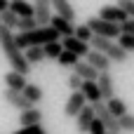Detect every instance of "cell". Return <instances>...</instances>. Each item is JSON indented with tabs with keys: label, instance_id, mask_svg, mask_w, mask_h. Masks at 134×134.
<instances>
[{
	"label": "cell",
	"instance_id": "obj_29",
	"mask_svg": "<svg viewBox=\"0 0 134 134\" xmlns=\"http://www.w3.org/2000/svg\"><path fill=\"white\" fill-rule=\"evenodd\" d=\"M12 134H47V130L42 127V122L40 125H28V127H21V130H16V132Z\"/></svg>",
	"mask_w": 134,
	"mask_h": 134
},
{
	"label": "cell",
	"instance_id": "obj_20",
	"mask_svg": "<svg viewBox=\"0 0 134 134\" xmlns=\"http://www.w3.org/2000/svg\"><path fill=\"white\" fill-rule=\"evenodd\" d=\"M9 9L19 16H35L33 2H28V0H9Z\"/></svg>",
	"mask_w": 134,
	"mask_h": 134
},
{
	"label": "cell",
	"instance_id": "obj_5",
	"mask_svg": "<svg viewBox=\"0 0 134 134\" xmlns=\"http://www.w3.org/2000/svg\"><path fill=\"white\" fill-rule=\"evenodd\" d=\"M94 106V113H97V118L106 125V130L108 132H113V134H120L122 130H120V120L108 111V106H106V101H97V104H92Z\"/></svg>",
	"mask_w": 134,
	"mask_h": 134
},
{
	"label": "cell",
	"instance_id": "obj_13",
	"mask_svg": "<svg viewBox=\"0 0 134 134\" xmlns=\"http://www.w3.org/2000/svg\"><path fill=\"white\" fill-rule=\"evenodd\" d=\"M49 26H52L61 38H66V35H75V26H73V21H68V19H64V16H59V14H52Z\"/></svg>",
	"mask_w": 134,
	"mask_h": 134
},
{
	"label": "cell",
	"instance_id": "obj_1",
	"mask_svg": "<svg viewBox=\"0 0 134 134\" xmlns=\"http://www.w3.org/2000/svg\"><path fill=\"white\" fill-rule=\"evenodd\" d=\"M0 49H2V54H5V59L9 61V66H12V71H19V73H31V64H28V59H26V54H24V49L16 45V40H14V31H9L7 26H2L0 24Z\"/></svg>",
	"mask_w": 134,
	"mask_h": 134
},
{
	"label": "cell",
	"instance_id": "obj_22",
	"mask_svg": "<svg viewBox=\"0 0 134 134\" xmlns=\"http://www.w3.org/2000/svg\"><path fill=\"white\" fill-rule=\"evenodd\" d=\"M106 106H108V111H111L115 118H122L125 113H130V111H127V104H125L122 99H118V97L108 99V101H106Z\"/></svg>",
	"mask_w": 134,
	"mask_h": 134
},
{
	"label": "cell",
	"instance_id": "obj_31",
	"mask_svg": "<svg viewBox=\"0 0 134 134\" xmlns=\"http://www.w3.org/2000/svg\"><path fill=\"white\" fill-rule=\"evenodd\" d=\"M87 134H108V130H106V125H104L99 118H94V122H92V127H90Z\"/></svg>",
	"mask_w": 134,
	"mask_h": 134
},
{
	"label": "cell",
	"instance_id": "obj_25",
	"mask_svg": "<svg viewBox=\"0 0 134 134\" xmlns=\"http://www.w3.org/2000/svg\"><path fill=\"white\" fill-rule=\"evenodd\" d=\"M57 61H59V66H64V68H73V66L80 61V57H78V54H73V52H68V49H64V52L59 54V59H57Z\"/></svg>",
	"mask_w": 134,
	"mask_h": 134
},
{
	"label": "cell",
	"instance_id": "obj_23",
	"mask_svg": "<svg viewBox=\"0 0 134 134\" xmlns=\"http://www.w3.org/2000/svg\"><path fill=\"white\" fill-rule=\"evenodd\" d=\"M24 54H26V59H28V64H31V66H35V64L45 61V49H42L40 45H35V47H28V49H24Z\"/></svg>",
	"mask_w": 134,
	"mask_h": 134
},
{
	"label": "cell",
	"instance_id": "obj_8",
	"mask_svg": "<svg viewBox=\"0 0 134 134\" xmlns=\"http://www.w3.org/2000/svg\"><path fill=\"white\" fill-rule=\"evenodd\" d=\"M97 16H101V19H106V21H113V24H122V21L130 19V14H127L120 5H104Z\"/></svg>",
	"mask_w": 134,
	"mask_h": 134
},
{
	"label": "cell",
	"instance_id": "obj_26",
	"mask_svg": "<svg viewBox=\"0 0 134 134\" xmlns=\"http://www.w3.org/2000/svg\"><path fill=\"white\" fill-rule=\"evenodd\" d=\"M118 45L130 54V52H134V35L132 33H120L118 35Z\"/></svg>",
	"mask_w": 134,
	"mask_h": 134
},
{
	"label": "cell",
	"instance_id": "obj_18",
	"mask_svg": "<svg viewBox=\"0 0 134 134\" xmlns=\"http://www.w3.org/2000/svg\"><path fill=\"white\" fill-rule=\"evenodd\" d=\"M73 73H78L82 80H97V78H99V71H97L87 59H85V61H78V64L73 66Z\"/></svg>",
	"mask_w": 134,
	"mask_h": 134
},
{
	"label": "cell",
	"instance_id": "obj_35",
	"mask_svg": "<svg viewBox=\"0 0 134 134\" xmlns=\"http://www.w3.org/2000/svg\"><path fill=\"white\" fill-rule=\"evenodd\" d=\"M108 134H113V132H108Z\"/></svg>",
	"mask_w": 134,
	"mask_h": 134
},
{
	"label": "cell",
	"instance_id": "obj_28",
	"mask_svg": "<svg viewBox=\"0 0 134 134\" xmlns=\"http://www.w3.org/2000/svg\"><path fill=\"white\" fill-rule=\"evenodd\" d=\"M92 28L87 26V24H82V26H75V38H80V40H85V42H90L92 40Z\"/></svg>",
	"mask_w": 134,
	"mask_h": 134
},
{
	"label": "cell",
	"instance_id": "obj_4",
	"mask_svg": "<svg viewBox=\"0 0 134 134\" xmlns=\"http://www.w3.org/2000/svg\"><path fill=\"white\" fill-rule=\"evenodd\" d=\"M87 26L92 28L94 35H104V38H111V40H115V38L122 33L120 24L106 21V19H101V16H90V19H87Z\"/></svg>",
	"mask_w": 134,
	"mask_h": 134
},
{
	"label": "cell",
	"instance_id": "obj_3",
	"mask_svg": "<svg viewBox=\"0 0 134 134\" xmlns=\"http://www.w3.org/2000/svg\"><path fill=\"white\" fill-rule=\"evenodd\" d=\"M90 45H92V49H97V52H101V54H106L113 64H125L127 61V52L115 42V40H111V38H104V35H92V40H90Z\"/></svg>",
	"mask_w": 134,
	"mask_h": 134
},
{
	"label": "cell",
	"instance_id": "obj_33",
	"mask_svg": "<svg viewBox=\"0 0 134 134\" xmlns=\"http://www.w3.org/2000/svg\"><path fill=\"white\" fill-rule=\"evenodd\" d=\"M120 28H122V33H132V35H134V19L130 16L127 21H122V24H120Z\"/></svg>",
	"mask_w": 134,
	"mask_h": 134
},
{
	"label": "cell",
	"instance_id": "obj_6",
	"mask_svg": "<svg viewBox=\"0 0 134 134\" xmlns=\"http://www.w3.org/2000/svg\"><path fill=\"white\" fill-rule=\"evenodd\" d=\"M87 106V99H85V94L78 90V92H71V97L66 99V104H64V115L66 118H78V113L82 111Z\"/></svg>",
	"mask_w": 134,
	"mask_h": 134
},
{
	"label": "cell",
	"instance_id": "obj_17",
	"mask_svg": "<svg viewBox=\"0 0 134 134\" xmlns=\"http://www.w3.org/2000/svg\"><path fill=\"white\" fill-rule=\"evenodd\" d=\"M80 92L85 94L87 104L104 101V99H101V92H99V85H97V80H85V82H82V87H80Z\"/></svg>",
	"mask_w": 134,
	"mask_h": 134
},
{
	"label": "cell",
	"instance_id": "obj_14",
	"mask_svg": "<svg viewBox=\"0 0 134 134\" xmlns=\"http://www.w3.org/2000/svg\"><path fill=\"white\" fill-rule=\"evenodd\" d=\"M85 59H87L99 73H108V71H111V64H113L106 54H101V52H97V49H90V54H87Z\"/></svg>",
	"mask_w": 134,
	"mask_h": 134
},
{
	"label": "cell",
	"instance_id": "obj_11",
	"mask_svg": "<svg viewBox=\"0 0 134 134\" xmlns=\"http://www.w3.org/2000/svg\"><path fill=\"white\" fill-rule=\"evenodd\" d=\"M94 118H97L94 106H92V104H87V106H85V108L78 113V118H75L78 132H80V134H87V132H90V127H92V122H94Z\"/></svg>",
	"mask_w": 134,
	"mask_h": 134
},
{
	"label": "cell",
	"instance_id": "obj_24",
	"mask_svg": "<svg viewBox=\"0 0 134 134\" xmlns=\"http://www.w3.org/2000/svg\"><path fill=\"white\" fill-rule=\"evenodd\" d=\"M42 49H45V59H59V54L64 52V45H61V40H52V42L42 45Z\"/></svg>",
	"mask_w": 134,
	"mask_h": 134
},
{
	"label": "cell",
	"instance_id": "obj_9",
	"mask_svg": "<svg viewBox=\"0 0 134 134\" xmlns=\"http://www.w3.org/2000/svg\"><path fill=\"white\" fill-rule=\"evenodd\" d=\"M61 45H64V49H68V52H73V54H78V57H87L90 49H92L90 42H85V40H80V38H75V35L61 38Z\"/></svg>",
	"mask_w": 134,
	"mask_h": 134
},
{
	"label": "cell",
	"instance_id": "obj_7",
	"mask_svg": "<svg viewBox=\"0 0 134 134\" xmlns=\"http://www.w3.org/2000/svg\"><path fill=\"white\" fill-rule=\"evenodd\" d=\"M2 99H5L12 108H16V111H28V108H33V106H35V104H31V101L26 99V94H24V92H16V90H9V87L2 92Z\"/></svg>",
	"mask_w": 134,
	"mask_h": 134
},
{
	"label": "cell",
	"instance_id": "obj_27",
	"mask_svg": "<svg viewBox=\"0 0 134 134\" xmlns=\"http://www.w3.org/2000/svg\"><path fill=\"white\" fill-rule=\"evenodd\" d=\"M120 120V130L127 134H134V113H125L122 118H118Z\"/></svg>",
	"mask_w": 134,
	"mask_h": 134
},
{
	"label": "cell",
	"instance_id": "obj_32",
	"mask_svg": "<svg viewBox=\"0 0 134 134\" xmlns=\"http://www.w3.org/2000/svg\"><path fill=\"white\" fill-rule=\"evenodd\" d=\"M118 5H120V7L134 19V0H118Z\"/></svg>",
	"mask_w": 134,
	"mask_h": 134
},
{
	"label": "cell",
	"instance_id": "obj_30",
	"mask_svg": "<svg viewBox=\"0 0 134 134\" xmlns=\"http://www.w3.org/2000/svg\"><path fill=\"white\" fill-rule=\"evenodd\" d=\"M82 82H85V80H82L78 73H71V75H68V87H71V92H78V90L82 87Z\"/></svg>",
	"mask_w": 134,
	"mask_h": 134
},
{
	"label": "cell",
	"instance_id": "obj_12",
	"mask_svg": "<svg viewBox=\"0 0 134 134\" xmlns=\"http://www.w3.org/2000/svg\"><path fill=\"white\" fill-rule=\"evenodd\" d=\"M97 85H99V92H101V99L104 101H108V99L115 97V82H113V75L111 73H99Z\"/></svg>",
	"mask_w": 134,
	"mask_h": 134
},
{
	"label": "cell",
	"instance_id": "obj_21",
	"mask_svg": "<svg viewBox=\"0 0 134 134\" xmlns=\"http://www.w3.org/2000/svg\"><path fill=\"white\" fill-rule=\"evenodd\" d=\"M24 94H26V99L31 101V104H40L42 101V97H45V92H42V87L40 85H35V82H28L26 87H24Z\"/></svg>",
	"mask_w": 134,
	"mask_h": 134
},
{
	"label": "cell",
	"instance_id": "obj_10",
	"mask_svg": "<svg viewBox=\"0 0 134 134\" xmlns=\"http://www.w3.org/2000/svg\"><path fill=\"white\" fill-rule=\"evenodd\" d=\"M33 9H35L38 26H49V19H52V0H33Z\"/></svg>",
	"mask_w": 134,
	"mask_h": 134
},
{
	"label": "cell",
	"instance_id": "obj_34",
	"mask_svg": "<svg viewBox=\"0 0 134 134\" xmlns=\"http://www.w3.org/2000/svg\"><path fill=\"white\" fill-rule=\"evenodd\" d=\"M9 9V0H0V14Z\"/></svg>",
	"mask_w": 134,
	"mask_h": 134
},
{
	"label": "cell",
	"instance_id": "obj_2",
	"mask_svg": "<svg viewBox=\"0 0 134 134\" xmlns=\"http://www.w3.org/2000/svg\"><path fill=\"white\" fill-rule=\"evenodd\" d=\"M16 45L21 49H28V47H35V45H47L52 40H61V35L52 28V26H35L33 31H26V33H16L14 35Z\"/></svg>",
	"mask_w": 134,
	"mask_h": 134
},
{
	"label": "cell",
	"instance_id": "obj_15",
	"mask_svg": "<svg viewBox=\"0 0 134 134\" xmlns=\"http://www.w3.org/2000/svg\"><path fill=\"white\" fill-rule=\"evenodd\" d=\"M42 122V111L38 106L28 108V111H19V125L21 127H28V125H40Z\"/></svg>",
	"mask_w": 134,
	"mask_h": 134
},
{
	"label": "cell",
	"instance_id": "obj_19",
	"mask_svg": "<svg viewBox=\"0 0 134 134\" xmlns=\"http://www.w3.org/2000/svg\"><path fill=\"white\" fill-rule=\"evenodd\" d=\"M52 9H54L59 16L68 19V21L75 19V7L71 5V0H52Z\"/></svg>",
	"mask_w": 134,
	"mask_h": 134
},
{
	"label": "cell",
	"instance_id": "obj_16",
	"mask_svg": "<svg viewBox=\"0 0 134 134\" xmlns=\"http://www.w3.org/2000/svg\"><path fill=\"white\" fill-rule=\"evenodd\" d=\"M5 85H7L9 90L24 92V87L28 85V80H26L24 73H19V71H9V73H5Z\"/></svg>",
	"mask_w": 134,
	"mask_h": 134
}]
</instances>
